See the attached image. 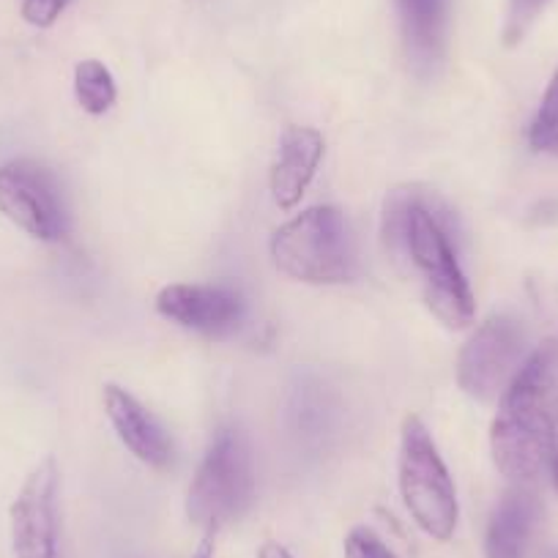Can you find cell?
Wrapping results in <instances>:
<instances>
[{"mask_svg": "<svg viewBox=\"0 0 558 558\" xmlns=\"http://www.w3.org/2000/svg\"><path fill=\"white\" fill-rule=\"evenodd\" d=\"M454 214L436 192L416 184L397 186L386 195L380 239L386 255L402 271H413L427 310L449 329L474 320V293L454 250Z\"/></svg>", "mask_w": 558, "mask_h": 558, "instance_id": "1", "label": "cell"}, {"mask_svg": "<svg viewBox=\"0 0 558 558\" xmlns=\"http://www.w3.org/2000/svg\"><path fill=\"white\" fill-rule=\"evenodd\" d=\"M558 433V342L547 340L523 362L501 395L490 430L496 469L529 482L550 463Z\"/></svg>", "mask_w": 558, "mask_h": 558, "instance_id": "2", "label": "cell"}, {"mask_svg": "<svg viewBox=\"0 0 558 558\" xmlns=\"http://www.w3.org/2000/svg\"><path fill=\"white\" fill-rule=\"evenodd\" d=\"M274 266L307 286H340L356 274L351 230L335 206H315L271 235Z\"/></svg>", "mask_w": 558, "mask_h": 558, "instance_id": "3", "label": "cell"}, {"mask_svg": "<svg viewBox=\"0 0 558 558\" xmlns=\"http://www.w3.org/2000/svg\"><path fill=\"white\" fill-rule=\"evenodd\" d=\"M397 474L402 504L413 523L433 539H452L460 518L458 490L430 430L418 416H405L402 422Z\"/></svg>", "mask_w": 558, "mask_h": 558, "instance_id": "4", "label": "cell"}, {"mask_svg": "<svg viewBox=\"0 0 558 558\" xmlns=\"http://www.w3.org/2000/svg\"><path fill=\"white\" fill-rule=\"evenodd\" d=\"M255 493L252 458L239 430H222L208 447L186 490V518L197 529L222 531L246 512Z\"/></svg>", "mask_w": 558, "mask_h": 558, "instance_id": "5", "label": "cell"}, {"mask_svg": "<svg viewBox=\"0 0 558 558\" xmlns=\"http://www.w3.org/2000/svg\"><path fill=\"white\" fill-rule=\"evenodd\" d=\"M523 326L509 315H493L471 335L458 356V384L480 402L501 400L523 367Z\"/></svg>", "mask_w": 558, "mask_h": 558, "instance_id": "6", "label": "cell"}, {"mask_svg": "<svg viewBox=\"0 0 558 558\" xmlns=\"http://www.w3.org/2000/svg\"><path fill=\"white\" fill-rule=\"evenodd\" d=\"M0 211L39 241H58L66 233V214L56 181L34 162L20 159L0 165Z\"/></svg>", "mask_w": 558, "mask_h": 558, "instance_id": "7", "label": "cell"}, {"mask_svg": "<svg viewBox=\"0 0 558 558\" xmlns=\"http://www.w3.org/2000/svg\"><path fill=\"white\" fill-rule=\"evenodd\" d=\"M14 558H58V465L45 458L12 504Z\"/></svg>", "mask_w": 558, "mask_h": 558, "instance_id": "8", "label": "cell"}, {"mask_svg": "<svg viewBox=\"0 0 558 558\" xmlns=\"http://www.w3.org/2000/svg\"><path fill=\"white\" fill-rule=\"evenodd\" d=\"M157 313L181 329L228 335L244 318V299L225 286H168L157 296Z\"/></svg>", "mask_w": 558, "mask_h": 558, "instance_id": "9", "label": "cell"}, {"mask_svg": "<svg viewBox=\"0 0 558 558\" xmlns=\"http://www.w3.org/2000/svg\"><path fill=\"white\" fill-rule=\"evenodd\" d=\"M324 134L313 126H288L282 132L271 175H268L271 197L282 211L296 208L307 195L320 159H324Z\"/></svg>", "mask_w": 558, "mask_h": 558, "instance_id": "10", "label": "cell"}, {"mask_svg": "<svg viewBox=\"0 0 558 558\" xmlns=\"http://www.w3.org/2000/svg\"><path fill=\"white\" fill-rule=\"evenodd\" d=\"M101 400H105V411L112 430L121 438L123 447L140 463L151 465V469H170V463H173V444H170L168 433L162 430L157 418L140 405L126 389L116 384L105 386Z\"/></svg>", "mask_w": 558, "mask_h": 558, "instance_id": "11", "label": "cell"}, {"mask_svg": "<svg viewBox=\"0 0 558 558\" xmlns=\"http://www.w3.org/2000/svg\"><path fill=\"white\" fill-rule=\"evenodd\" d=\"M402 41L418 72H430L444 56L449 25V0H397Z\"/></svg>", "mask_w": 558, "mask_h": 558, "instance_id": "12", "label": "cell"}, {"mask_svg": "<svg viewBox=\"0 0 558 558\" xmlns=\"http://www.w3.org/2000/svg\"><path fill=\"white\" fill-rule=\"evenodd\" d=\"M539 520V498L525 487H514L493 509L485 534L487 558H525L531 534Z\"/></svg>", "mask_w": 558, "mask_h": 558, "instance_id": "13", "label": "cell"}, {"mask_svg": "<svg viewBox=\"0 0 558 558\" xmlns=\"http://www.w3.org/2000/svg\"><path fill=\"white\" fill-rule=\"evenodd\" d=\"M74 94L88 116H105L116 105V80L99 61H83L74 69Z\"/></svg>", "mask_w": 558, "mask_h": 558, "instance_id": "14", "label": "cell"}, {"mask_svg": "<svg viewBox=\"0 0 558 558\" xmlns=\"http://www.w3.org/2000/svg\"><path fill=\"white\" fill-rule=\"evenodd\" d=\"M529 143L534 151L558 157V72L550 80V85H547L539 112H536L534 123H531Z\"/></svg>", "mask_w": 558, "mask_h": 558, "instance_id": "15", "label": "cell"}, {"mask_svg": "<svg viewBox=\"0 0 558 558\" xmlns=\"http://www.w3.org/2000/svg\"><path fill=\"white\" fill-rule=\"evenodd\" d=\"M345 558H397L391 553V547L380 539L375 531L364 529H353L351 534L345 536Z\"/></svg>", "mask_w": 558, "mask_h": 558, "instance_id": "16", "label": "cell"}, {"mask_svg": "<svg viewBox=\"0 0 558 558\" xmlns=\"http://www.w3.org/2000/svg\"><path fill=\"white\" fill-rule=\"evenodd\" d=\"M547 0H512L509 7V20H507V41L514 45V41L523 39L525 31L531 28V23L536 20V14L545 9Z\"/></svg>", "mask_w": 558, "mask_h": 558, "instance_id": "17", "label": "cell"}, {"mask_svg": "<svg viewBox=\"0 0 558 558\" xmlns=\"http://www.w3.org/2000/svg\"><path fill=\"white\" fill-rule=\"evenodd\" d=\"M66 3L69 0H23V17L36 28H50L61 17Z\"/></svg>", "mask_w": 558, "mask_h": 558, "instance_id": "18", "label": "cell"}, {"mask_svg": "<svg viewBox=\"0 0 558 558\" xmlns=\"http://www.w3.org/2000/svg\"><path fill=\"white\" fill-rule=\"evenodd\" d=\"M192 558H217V531H206Z\"/></svg>", "mask_w": 558, "mask_h": 558, "instance_id": "19", "label": "cell"}, {"mask_svg": "<svg viewBox=\"0 0 558 558\" xmlns=\"http://www.w3.org/2000/svg\"><path fill=\"white\" fill-rule=\"evenodd\" d=\"M257 558H293L288 547H282L279 542H266V545L257 550Z\"/></svg>", "mask_w": 558, "mask_h": 558, "instance_id": "20", "label": "cell"}, {"mask_svg": "<svg viewBox=\"0 0 558 558\" xmlns=\"http://www.w3.org/2000/svg\"><path fill=\"white\" fill-rule=\"evenodd\" d=\"M550 474H553V485H556L558 490V454L556 458H550Z\"/></svg>", "mask_w": 558, "mask_h": 558, "instance_id": "21", "label": "cell"}]
</instances>
